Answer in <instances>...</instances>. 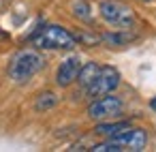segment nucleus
<instances>
[{
  "label": "nucleus",
  "instance_id": "obj_1",
  "mask_svg": "<svg viewBox=\"0 0 156 152\" xmlns=\"http://www.w3.org/2000/svg\"><path fill=\"white\" fill-rule=\"evenodd\" d=\"M43 67H45V58L37 49H22L13 56V60L9 64V77L15 84H26Z\"/></svg>",
  "mask_w": 156,
  "mask_h": 152
},
{
  "label": "nucleus",
  "instance_id": "obj_2",
  "mask_svg": "<svg viewBox=\"0 0 156 152\" xmlns=\"http://www.w3.org/2000/svg\"><path fill=\"white\" fill-rule=\"evenodd\" d=\"M32 43L41 49H73L77 45V39L75 34H71L66 28L58 26V24H51V26H45L41 28L37 34L30 37Z\"/></svg>",
  "mask_w": 156,
  "mask_h": 152
},
{
  "label": "nucleus",
  "instance_id": "obj_3",
  "mask_svg": "<svg viewBox=\"0 0 156 152\" xmlns=\"http://www.w3.org/2000/svg\"><path fill=\"white\" fill-rule=\"evenodd\" d=\"M98 11H101V17L111 24V26H118L122 30L130 28L135 24V13L128 5L124 2H118V0H101L98 5Z\"/></svg>",
  "mask_w": 156,
  "mask_h": 152
},
{
  "label": "nucleus",
  "instance_id": "obj_4",
  "mask_svg": "<svg viewBox=\"0 0 156 152\" xmlns=\"http://www.w3.org/2000/svg\"><path fill=\"white\" fill-rule=\"evenodd\" d=\"M118 86H120V73L113 67H101L98 75L86 88V92L90 96H103V94H111Z\"/></svg>",
  "mask_w": 156,
  "mask_h": 152
},
{
  "label": "nucleus",
  "instance_id": "obj_5",
  "mask_svg": "<svg viewBox=\"0 0 156 152\" xmlns=\"http://www.w3.org/2000/svg\"><path fill=\"white\" fill-rule=\"evenodd\" d=\"M122 109H124L122 99L103 94L101 99H96L94 103L88 105V116H90L92 120H107V118H115V116H120Z\"/></svg>",
  "mask_w": 156,
  "mask_h": 152
},
{
  "label": "nucleus",
  "instance_id": "obj_6",
  "mask_svg": "<svg viewBox=\"0 0 156 152\" xmlns=\"http://www.w3.org/2000/svg\"><path fill=\"white\" fill-rule=\"evenodd\" d=\"M109 139L118 141L124 150H135V152H139V150H143V148L147 146V133H145L143 128H130V126H128V128L115 133V135L109 137Z\"/></svg>",
  "mask_w": 156,
  "mask_h": 152
},
{
  "label": "nucleus",
  "instance_id": "obj_7",
  "mask_svg": "<svg viewBox=\"0 0 156 152\" xmlns=\"http://www.w3.org/2000/svg\"><path fill=\"white\" fill-rule=\"evenodd\" d=\"M79 67H81V62H79L77 56H69L66 60H62L60 67H58V71H56V84H58L60 88H66V86H71L73 81H77Z\"/></svg>",
  "mask_w": 156,
  "mask_h": 152
},
{
  "label": "nucleus",
  "instance_id": "obj_8",
  "mask_svg": "<svg viewBox=\"0 0 156 152\" xmlns=\"http://www.w3.org/2000/svg\"><path fill=\"white\" fill-rule=\"evenodd\" d=\"M98 71H101V67H98L96 62H86L83 67H79V73H77V81H79V86L86 90V88L94 81V77L98 75Z\"/></svg>",
  "mask_w": 156,
  "mask_h": 152
},
{
  "label": "nucleus",
  "instance_id": "obj_9",
  "mask_svg": "<svg viewBox=\"0 0 156 152\" xmlns=\"http://www.w3.org/2000/svg\"><path fill=\"white\" fill-rule=\"evenodd\" d=\"M128 126H130V122H101V124L94 126V133L103 135V137H113L115 133H120Z\"/></svg>",
  "mask_w": 156,
  "mask_h": 152
},
{
  "label": "nucleus",
  "instance_id": "obj_10",
  "mask_svg": "<svg viewBox=\"0 0 156 152\" xmlns=\"http://www.w3.org/2000/svg\"><path fill=\"white\" fill-rule=\"evenodd\" d=\"M71 13L81 20V22H90L92 20V9L86 0H71Z\"/></svg>",
  "mask_w": 156,
  "mask_h": 152
},
{
  "label": "nucleus",
  "instance_id": "obj_11",
  "mask_svg": "<svg viewBox=\"0 0 156 152\" xmlns=\"http://www.w3.org/2000/svg\"><path fill=\"white\" fill-rule=\"evenodd\" d=\"M58 105V94L56 92H43L37 96V103H34V109L37 111H49Z\"/></svg>",
  "mask_w": 156,
  "mask_h": 152
},
{
  "label": "nucleus",
  "instance_id": "obj_12",
  "mask_svg": "<svg viewBox=\"0 0 156 152\" xmlns=\"http://www.w3.org/2000/svg\"><path fill=\"white\" fill-rule=\"evenodd\" d=\"M135 39L137 37L130 34V32H107V34L101 37V41L103 43H109V45H126V43H130Z\"/></svg>",
  "mask_w": 156,
  "mask_h": 152
},
{
  "label": "nucleus",
  "instance_id": "obj_13",
  "mask_svg": "<svg viewBox=\"0 0 156 152\" xmlns=\"http://www.w3.org/2000/svg\"><path fill=\"white\" fill-rule=\"evenodd\" d=\"M92 152H122L124 148L118 143V141H113V139H109V141H105V143H98V146H92L90 148Z\"/></svg>",
  "mask_w": 156,
  "mask_h": 152
},
{
  "label": "nucleus",
  "instance_id": "obj_14",
  "mask_svg": "<svg viewBox=\"0 0 156 152\" xmlns=\"http://www.w3.org/2000/svg\"><path fill=\"white\" fill-rule=\"evenodd\" d=\"M75 39H77V41H81V43H88V45H96V43L101 41V37H94V34H83V32L75 34Z\"/></svg>",
  "mask_w": 156,
  "mask_h": 152
},
{
  "label": "nucleus",
  "instance_id": "obj_15",
  "mask_svg": "<svg viewBox=\"0 0 156 152\" xmlns=\"http://www.w3.org/2000/svg\"><path fill=\"white\" fill-rule=\"evenodd\" d=\"M0 41H9V32H5V30H0Z\"/></svg>",
  "mask_w": 156,
  "mask_h": 152
},
{
  "label": "nucleus",
  "instance_id": "obj_16",
  "mask_svg": "<svg viewBox=\"0 0 156 152\" xmlns=\"http://www.w3.org/2000/svg\"><path fill=\"white\" fill-rule=\"evenodd\" d=\"M150 107H152V109H154V111H156V96H154V99H152V101H150Z\"/></svg>",
  "mask_w": 156,
  "mask_h": 152
}]
</instances>
